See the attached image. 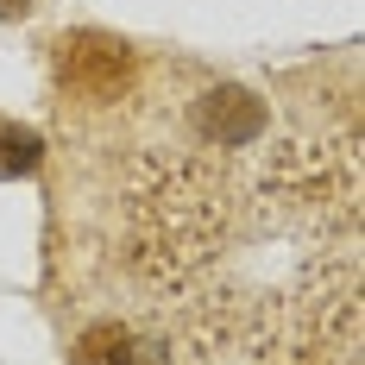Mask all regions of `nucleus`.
Here are the masks:
<instances>
[{
	"label": "nucleus",
	"instance_id": "nucleus-1",
	"mask_svg": "<svg viewBox=\"0 0 365 365\" xmlns=\"http://www.w3.org/2000/svg\"><path fill=\"white\" fill-rule=\"evenodd\" d=\"M57 51V82L63 95H82V101H120L126 82H133V51L108 32H70L51 44Z\"/></svg>",
	"mask_w": 365,
	"mask_h": 365
},
{
	"label": "nucleus",
	"instance_id": "nucleus-2",
	"mask_svg": "<svg viewBox=\"0 0 365 365\" xmlns=\"http://www.w3.org/2000/svg\"><path fill=\"white\" fill-rule=\"evenodd\" d=\"M195 133L215 151H246V145H258V139L271 133V108L258 101L252 88L220 82V88H208V95L195 101Z\"/></svg>",
	"mask_w": 365,
	"mask_h": 365
},
{
	"label": "nucleus",
	"instance_id": "nucleus-3",
	"mask_svg": "<svg viewBox=\"0 0 365 365\" xmlns=\"http://www.w3.org/2000/svg\"><path fill=\"white\" fill-rule=\"evenodd\" d=\"M38 164H44V133H32V126H13V120H0V182L38 177Z\"/></svg>",
	"mask_w": 365,
	"mask_h": 365
},
{
	"label": "nucleus",
	"instance_id": "nucleus-4",
	"mask_svg": "<svg viewBox=\"0 0 365 365\" xmlns=\"http://www.w3.org/2000/svg\"><path fill=\"white\" fill-rule=\"evenodd\" d=\"M133 346V328H120V322H95V328L76 334L70 346V365H120V353Z\"/></svg>",
	"mask_w": 365,
	"mask_h": 365
},
{
	"label": "nucleus",
	"instance_id": "nucleus-5",
	"mask_svg": "<svg viewBox=\"0 0 365 365\" xmlns=\"http://www.w3.org/2000/svg\"><path fill=\"white\" fill-rule=\"evenodd\" d=\"M120 365H170V346H158V340H139V334H133V346L120 353Z\"/></svg>",
	"mask_w": 365,
	"mask_h": 365
},
{
	"label": "nucleus",
	"instance_id": "nucleus-6",
	"mask_svg": "<svg viewBox=\"0 0 365 365\" xmlns=\"http://www.w3.org/2000/svg\"><path fill=\"white\" fill-rule=\"evenodd\" d=\"M32 13V0H0V19H26Z\"/></svg>",
	"mask_w": 365,
	"mask_h": 365
}]
</instances>
